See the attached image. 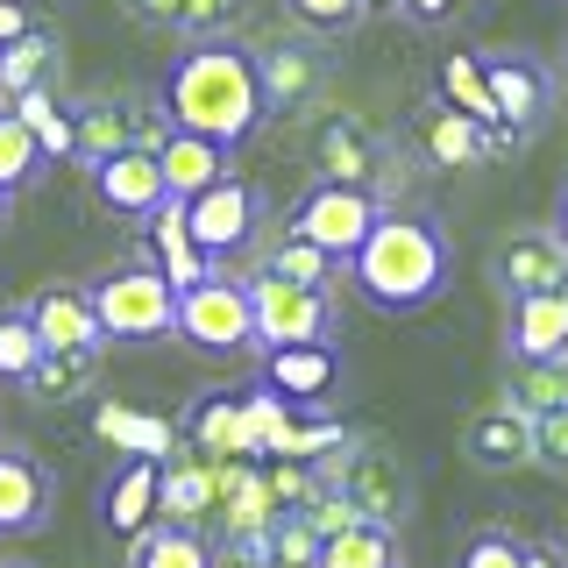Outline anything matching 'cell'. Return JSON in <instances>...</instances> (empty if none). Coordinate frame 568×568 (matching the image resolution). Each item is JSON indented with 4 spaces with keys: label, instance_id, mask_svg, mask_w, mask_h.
<instances>
[{
    "label": "cell",
    "instance_id": "cell-1",
    "mask_svg": "<svg viewBox=\"0 0 568 568\" xmlns=\"http://www.w3.org/2000/svg\"><path fill=\"white\" fill-rule=\"evenodd\" d=\"M164 114L171 129L213 135L221 150H242L248 135L271 121V93H263V58L235 36H185V50L164 71Z\"/></svg>",
    "mask_w": 568,
    "mask_h": 568
},
{
    "label": "cell",
    "instance_id": "cell-2",
    "mask_svg": "<svg viewBox=\"0 0 568 568\" xmlns=\"http://www.w3.org/2000/svg\"><path fill=\"white\" fill-rule=\"evenodd\" d=\"M348 284L363 292V306H377V313H426L448 292V227H440L434 213L390 206L377 221V235L355 248Z\"/></svg>",
    "mask_w": 568,
    "mask_h": 568
},
{
    "label": "cell",
    "instance_id": "cell-3",
    "mask_svg": "<svg viewBox=\"0 0 568 568\" xmlns=\"http://www.w3.org/2000/svg\"><path fill=\"white\" fill-rule=\"evenodd\" d=\"M93 306H100L106 342L150 348V342H171V334H178V292H171L164 271H150V263L100 271V277H93Z\"/></svg>",
    "mask_w": 568,
    "mask_h": 568
},
{
    "label": "cell",
    "instance_id": "cell-4",
    "mask_svg": "<svg viewBox=\"0 0 568 568\" xmlns=\"http://www.w3.org/2000/svg\"><path fill=\"white\" fill-rule=\"evenodd\" d=\"M384 192H363V185H327L320 178L313 192H298V206H292V235L298 242H313V248H327L334 263H355V248H363L369 235H377V221H384Z\"/></svg>",
    "mask_w": 568,
    "mask_h": 568
},
{
    "label": "cell",
    "instance_id": "cell-5",
    "mask_svg": "<svg viewBox=\"0 0 568 568\" xmlns=\"http://www.w3.org/2000/svg\"><path fill=\"white\" fill-rule=\"evenodd\" d=\"M484 71H490V93H497V121L505 129L490 135V156L497 150H519L547 129L555 114V71H547L540 50H484Z\"/></svg>",
    "mask_w": 568,
    "mask_h": 568
},
{
    "label": "cell",
    "instance_id": "cell-6",
    "mask_svg": "<svg viewBox=\"0 0 568 568\" xmlns=\"http://www.w3.org/2000/svg\"><path fill=\"white\" fill-rule=\"evenodd\" d=\"M178 334L206 355H235V348H256V298H248L242 277L213 271L206 284H192L178 298Z\"/></svg>",
    "mask_w": 568,
    "mask_h": 568
},
{
    "label": "cell",
    "instance_id": "cell-7",
    "mask_svg": "<svg viewBox=\"0 0 568 568\" xmlns=\"http://www.w3.org/2000/svg\"><path fill=\"white\" fill-rule=\"evenodd\" d=\"M248 298H256V348H298V342H334V298L306 292V284L284 277H248Z\"/></svg>",
    "mask_w": 568,
    "mask_h": 568
},
{
    "label": "cell",
    "instance_id": "cell-8",
    "mask_svg": "<svg viewBox=\"0 0 568 568\" xmlns=\"http://www.w3.org/2000/svg\"><path fill=\"white\" fill-rule=\"evenodd\" d=\"M313 164L327 185H363V192H384L390 178V142L369 129L363 114H327L313 135Z\"/></svg>",
    "mask_w": 568,
    "mask_h": 568
},
{
    "label": "cell",
    "instance_id": "cell-9",
    "mask_svg": "<svg viewBox=\"0 0 568 568\" xmlns=\"http://www.w3.org/2000/svg\"><path fill=\"white\" fill-rule=\"evenodd\" d=\"M185 221H192V235H200V248L213 263H227L235 248L256 242V227H263V192L248 185V178L227 171L221 185H206L200 200H185Z\"/></svg>",
    "mask_w": 568,
    "mask_h": 568
},
{
    "label": "cell",
    "instance_id": "cell-10",
    "mask_svg": "<svg viewBox=\"0 0 568 568\" xmlns=\"http://www.w3.org/2000/svg\"><path fill=\"white\" fill-rule=\"evenodd\" d=\"M85 178H93V200H100V213H114V221H150V213L171 200L164 164H156V150H150V142H129V150H114L106 164H93Z\"/></svg>",
    "mask_w": 568,
    "mask_h": 568
},
{
    "label": "cell",
    "instance_id": "cell-11",
    "mask_svg": "<svg viewBox=\"0 0 568 568\" xmlns=\"http://www.w3.org/2000/svg\"><path fill=\"white\" fill-rule=\"evenodd\" d=\"M29 313H36V334H43L50 355L100 363L106 327H100V306H93V284H43V292L29 298Z\"/></svg>",
    "mask_w": 568,
    "mask_h": 568
},
{
    "label": "cell",
    "instance_id": "cell-12",
    "mask_svg": "<svg viewBox=\"0 0 568 568\" xmlns=\"http://www.w3.org/2000/svg\"><path fill=\"white\" fill-rule=\"evenodd\" d=\"M490 277L505 298H532V292H568V248L555 227H519V235L497 242Z\"/></svg>",
    "mask_w": 568,
    "mask_h": 568
},
{
    "label": "cell",
    "instance_id": "cell-13",
    "mask_svg": "<svg viewBox=\"0 0 568 568\" xmlns=\"http://www.w3.org/2000/svg\"><path fill=\"white\" fill-rule=\"evenodd\" d=\"M142 263H150V271H164L178 298H185L192 284H206L213 271H221V263H213L206 248H200V235H192L185 200H164V206L150 213V221H142Z\"/></svg>",
    "mask_w": 568,
    "mask_h": 568
},
{
    "label": "cell",
    "instance_id": "cell-14",
    "mask_svg": "<svg viewBox=\"0 0 568 568\" xmlns=\"http://www.w3.org/2000/svg\"><path fill=\"white\" fill-rule=\"evenodd\" d=\"M156 511H164V462L129 455L114 476H106V490H100V519H106L114 540H142V532L156 526Z\"/></svg>",
    "mask_w": 568,
    "mask_h": 568
},
{
    "label": "cell",
    "instance_id": "cell-15",
    "mask_svg": "<svg viewBox=\"0 0 568 568\" xmlns=\"http://www.w3.org/2000/svg\"><path fill=\"white\" fill-rule=\"evenodd\" d=\"M505 355L511 363H568V292L505 298Z\"/></svg>",
    "mask_w": 568,
    "mask_h": 568
},
{
    "label": "cell",
    "instance_id": "cell-16",
    "mask_svg": "<svg viewBox=\"0 0 568 568\" xmlns=\"http://www.w3.org/2000/svg\"><path fill=\"white\" fill-rule=\"evenodd\" d=\"M342 384V355L334 342H298V348H271L263 355V390H277L284 405H320Z\"/></svg>",
    "mask_w": 568,
    "mask_h": 568
},
{
    "label": "cell",
    "instance_id": "cell-17",
    "mask_svg": "<svg viewBox=\"0 0 568 568\" xmlns=\"http://www.w3.org/2000/svg\"><path fill=\"white\" fill-rule=\"evenodd\" d=\"M50 519V469L29 448H0V540H29Z\"/></svg>",
    "mask_w": 568,
    "mask_h": 568
},
{
    "label": "cell",
    "instance_id": "cell-18",
    "mask_svg": "<svg viewBox=\"0 0 568 568\" xmlns=\"http://www.w3.org/2000/svg\"><path fill=\"white\" fill-rule=\"evenodd\" d=\"M313 43H320V36L256 50V58H263V93H271V114H298V106H313L320 93H327V58H320Z\"/></svg>",
    "mask_w": 568,
    "mask_h": 568
},
{
    "label": "cell",
    "instance_id": "cell-19",
    "mask_svg": "<svg viewBox=\"0 0 568 568\" xmlns=\"http://www.w3.org/2000/svg\"><path fill=\"white\" fill-rule=\"evenodd\" d=\"M413 142L434 156L440 171H469V164H484V156H490V129H476L469 114H455L440 93L413 114Z\"/></svg>",
    "mask_w": 568,
    "mask_h": 568
},
{
    "label": "cell",
    "instance_id": "cell-20",
    "mask_svg": "<svg viewBox=\"0 0 568 568\" xmlns=\"http://www.w3.org/2000/svg\"><path fill=\"white\" fill-rule=\"evenodd\" d=\"M462 455H469L476 469H490V476L526 469V462H532V419L519 413V405L497 398L490 413H476V419H469V434H462Z\"/></svg>",
    "mask_w": 568,
    "mask_h": 568
},
{
    "label": "cell",
    "instance_id": "cell-21",
    "mask_svg": "<svg viewBox=\"0 0 568 568\" xmlns=\"http://www.w3.org/2000/svg\"><path fill=\"white\" fill-rule=\"evenodd\" d=\"M227 156H235V150H221L213 135H192V129H171L164 142H156V164H164L171 200H200L206 185H221Z\"/></svg>",
    "mask_w": 568,
    "mask_h": 568
},
{
    "label": "cell",
    "instance_id": "cell-22",
    "mask_svg": "<svg viewBox=\"0 0 568 568\" xmlns=\"http://www.w3.org/2000/svg\"><path fill=\"white\" fill-rule=\"evenodd\" d=\"M185 434L200 440V448H206L213 462L248 455V448H256V419H248V398H242V390H206V398L192 405Z\"/></svg>",
    "mask_w": 568,
    "mask_h": 568
},
{
    "label": "cell",
    "instance_id": "cell-23",
    "mask_svg": "<svg viewBox=\"0 0 568 568\" xmlns=\"http://www.w3.org/2000/svg\"><path fill=\"white\" fill-rule=\"evenodd\" d=\"M434 93L455 106V114H469L476 129H505L497 121V93H490V71H484V50H448L440 58V79H434Z\"/></svg>",
    "mask_w": 568,
    "mask_h": 568
},
{
    "label": "cell",
    "instance_id": "cell-24",
    "mask_svg": "<svg viewBox=\"0 0 568 568\" xmlns=\"http://www.w3.org/2000/svg\"><path fill=\"white\" fill-rule=\"evenodd\" d=\"M129 568H221V555H213V540L200 526L156 519L142 540H129Z\"/></svg>",
    "mask_w": 568,
    "mask_h": 568
},
{
    "label": "cell",
    "instance_id": "cell-25",
    "mask_svg": "<svg viewBox=\"0 0 568 568\" xmlns=\"http://www.w3.org/2000/svg\"><path fill=\"white\" fill-rule=\"evenodd\" d=\"M313 568H398V532L377 526V519H355V526H342V532L320 540Z\"/></svg>",
    "mask_w": 568,
    "mask_h": 568
},
{
    "label": "cell",
    "instance_id": "cell-26",
    "mask_svg": "<svg viewBox=\"0 0 568 568\" xmlns=\"http://www.w3.org/2000/svg\"><path fill=\"white\" fill-rule=\"evenodd\" d=\"M50 363V348H43V334H36V313L29 306H0V384H22Z\"/></svg>",
    "mask_w": 568,
    "mask_h": 568
},
{
    "label": "cell",
    "instance_id": "cell-27",
    "mask_svg": "<svg viewBox=\"0 0 568 568\" xmlns=\"http://www.w3.org/2000/svg\"><path fill=\"white\" fill-rule=\"evenodd\" d=\"M8 106L36 129V142H43L50 164H58V156H79V121H71V106L50 100V85H36V93H14Z\"/></svg>",
    "mask_w": 568,
    "mask_h": 568
},
{
    "label": "cell",
    "instance_id": "cell-28",
    "mask_svg": "<svg viewBox=\"0 0 568 568\" xmlns=\"http://www.w3.org/2000/svg\"><path fill=\"white\" fill-rule=\"evenodd\" d=\"M50 156H43V142H36V129L14 106H0V192H22V185H36V171H43Z\"/></svg>",
    "mask_w": 568,
    "mask_h": 568
},
{
    "label": "cell",
    "instance_id": "cell-29",
    "mask_svg": "<svg viewBox=\"0 0 568 568\" xmlns=\"http://www.w3.org/2000/svg\"><path fill=\"white\" fill-rule=\"evenodd\" d=\"M505 405H519L526 419H540V413H555V405H568V363H511Z\"/></svg>",
    "mask_w": 568,
    "mask_h": 568
},
{
    "label": "cell",
    "instance_id": "cell-30",
    "mask_svg": "<svg viewBox=\"0 0 568 568\" xmlns=\"http://www.w3.org/2000/svg\"><path fill=\"white\" fill-rule=\"evenodd\" d=\"M334 271H342V263H334L327 248L298 242L292 227H284V242L271 248V256H263V277H284V284H306V292H327V284H334Z\"/></svg>",
    "mask_w": 568,
    "mask_h": 568
},
{
    "label": "cell",
    "instance_id": "cell-31",
    "mask_svg": "<svg viewBox=\"0 0 568 568\" xmlns=\"http://www.w3.org/2000/svg\"><path fill=\"white\" fill-rule=\"evenodd\" d=\"M213 497H221V476L213 469H185V462L164 469V519L171 526H200V511L213 505Z\"/></svg>",
    "mask_w": 568,
    "mask_h": 568
},
{
    "label": "cell",
    "instance_id": "cell-32",
    "mask_svg": "<svg viewBox=\"0 0 568 568\" xmlns=\"http://www.w3.org/2000/svg\"><path fill=\"white\" fill-rule=\"evenodd\" d=\"M50 64H58V43H50L43 29H29L22 43H8V50H0V85H8V100L14 93H36Z\"/></svg>",
    "mask_w": 568,
    "mask_h": 568
},
{
    "label": "cell",
    "instance_id": "cell-33",
    "mask_svg": "<svg viewBox=\"0 0 568 568\" xmlns=\"http://www.w3.org/2000/svg\"><path fill=\"white\" fill-rule=\"evenodd\" d=\"M284 8H292V22L306 29V36H348L369 14L363 0H284Z\"/></svg>",
    "mask_w": 568,
    "mask_h": 568
},
{
    "label": "cell",
    "instance_id": "cell-34",
    "mask_svg": "<svg viewBox=\"0 0 568 568\" xmlns=\"http://www.w3.org/2000/svg\"><path fill=\"white\" fill-rule=\"evenodd\" d=\"M455 568H526V540H511L505 526H484L469 547H462Z\"/></svg>",
    "mask_w": 568,
    "mask_h": 568
},
{
    "label": "cell",
    "instance_id": "cell-35",
    "mask_svg": "<svg viewBox=\"0 0 568 568\" xmlns=\"http://www.w3.org/2000/svg\"><path fill=\"white\" fill-rule=\"evenodd\" d=\"M532 462L555 469V476H568V405H555V413L532 419Z\"/></svg>",
    "mask_w": 568,
    "mask_h": 568
},
{
    "label": "cell",
    "instance_id": "cell-36",
    "mask_svg": "<svg viewBox=\"0 0 568 568\" xmlns=\"http://www.w3.org/2000/svg\"><path fill=\"white\" fill-rule=\"evenodd\" d=\"M85 377H93V363H79V355H50V363L29 377V390H36V398H71Z\"/></svg>",
    "mask_w": 568,
    "mask_h": 568
},
{
    "label": "cell",
    "instance_id": "cell-37",
    "mask_svg": "<svg viewBox=\"0 0 568 568\" xmlns=\"http://www.w3.org/2000/svg\"><path fill=\"white\" fill-rule=\"evenodd\" d=\"M248 0H185V36H227Z\"/></svg>",
    "mask_w": 568,
    "mask_h": 568
},
{
    "label": "cell",
    "instance_id": "cell-38",
    "mask_svg": "<svg viewBox=\"0 0 568 568\" xmlns=\"http://www.w3.org/2000/svg\"><path fill=\"white\" fill-rule=\"evenodd\" d=\"M121 8L150 29H185V0H121Z\"/></svg>",
    "mask_w": 568,
    "mask_h": 568
},
{
    "label": "cell",
    "instance_id": "cell-39",
    "mask_svg": "<svg viewBox=\"0 0 568 568\" xmlns=\"http://www.w3.org/2000/svg\"><path fill=\"white\" fill-rule=\"evenodd\" d=\"M455 8H462V0H405V22H413V29H440V22H455Z\"/></svg>",
    "mask_w": 568,
    "mask_h": 568
},
{
    "label": "cell",
    "instance_id": "cell-40",
    "mask_svg": "<svg viewBox=\"0 0 568 568\" xmlns=\"http://www.w3.org/2000/svg\"><path fill=\"white\" fill-rule=\"evenodd\" d=\"M29 29H36V14L22 8V0H0V50H8V43H22Z\"/></svg>",
    "mask_w": 568,
    "mask_h": 568
},
{
    "label": "cell",
    "instance_id": "cell-41",
    "mask_svg": "<svg viewBox=\"0 0 568 568\" xmlns=\"http://www.w3.org/2000/svg\"><path fill=\"white\" fill-rule=\"evenodd\" d=\"M526 568H568L555 547H540V540H526Z\"/></svg>",
    "mask_w": 568,
    "mask_h": 568
},
{
    "label": "cell",
    "instance_id": "cell-42",
    "mask_svg": "<svg viewBox=\"0 0 568 568\" xmlns=\"http://www.w3.org/2000/svg\"><path fill=\"white\" fill-rule=\"evenodd\" d=\"M547 227L561 235V248H568V185H561V200H555V213H547Z\"/></svg>",
    "mask_w": 568,
    "mask_h": 568
},
{
    "label": "cell",
    "instance_id": "cell-43",
    "mask_svg": "<svg viewBox=\"0 0 568 568\" xmlns=\"http://www.w3.org/2000/svg\"><path fill=\"white\" fill-rule=\"evenodd\" d=\"M363 8H369V14H390V8H405V0H363Z\"/></svg>",
    "mask_w": 568,
    "mask_h": 568
},
{
    "label": "cell",
    "instance_id": "cell-44",
    "mask_svg": "<svg viewBox=\"0 0 568 568\" xmlns=\"http://www.w3.org/2000/svg\"><path fill=\"white\" fill-rule=\"evenodd\" d=\"M8 206H14V200H8V192H0V221H8Z\"/></svg>",
    "mask_w": 568,
    "mask_h": 568
},
{
    "label": "cell",
    "instance_id": "cell-45",
    "mask_svg": "<svg viewBox=\"0 0 568 568\" xmlns=\"http://www.w3.org/2000/svg\"><path fill=\"white\" fill-rule=\"evenodd\" d=\"M0 568H29V561H0Z\"/></svg>",
    "mask_w": 568,
    "mask_h": 568
},
{
    "label": "cell",
    "instance_id": "cell-46",
    "mask_svg": "<svg viewBox=\"0 0 568 568\" xmlns=\"http://www.w3.org/2000/svg\"><path fill=\"white\" fill-rule=\"evenodd\" d=\"M0 93H8V85H0Z\"/></svg>",
    "mask_w": 568,
    "mask_h": 568
}]
</instances>
